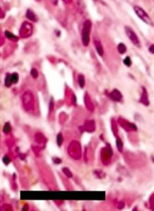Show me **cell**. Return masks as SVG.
Instances as JSON below:
<instances>
[{
  "instance_id": "cell-12",
  "label": "cell",
  "mask_w": 154,
  "mask_h": 211,
  "mask_svg": "<svg viewBox=\"0 0 154 211\" xmlns=\"http://www.w3.org/2000/svg\"><path fill=\"white\" fill-rule=\"evenodd\" d=\"M4 84H5V86L7 87H11V85L12 84V80H11V75H7L5 77V80H4Z\"/></svg>"
},
{
  "instance_id": "cell-3",
  "label": "cell",
  "mask_w": 154,
  "mask_h": 211,
  "mask_svg": "<svg viewBox=\"0 0 154 211\" xmlns=\"http://www.w3.org/2000/svg\"><path fill=\"white\" fill-rule=\"evenodd\" d=\"M125 33L130 41L134 44L135 46L139 47L140 46V41L139 37L135 33L134 30L129 26H125Z\"/></svg>"
},
{
  "instance_id": "cell-19",
  "label": "cell",
  "mask_w": 154,
  "mask_h": 211,
  "mask_svg": "<svg viewBox=\"0 0 154 211\" xmlns=\"http://www.w3.org/2000/svg\"><path fill=\"white\" fill-rule=\"evenodd\" d=\"M63 172H64V174H65V175L67 176V177H71L72 176V174L69 171V170H68L67 168H64Z\"/></svg>"
},
{
  "instance_id": "cell-21",
  "label": "cell",
  "mask_w": 154,
  "mask_h": 211,
  "mask_svg": "<svg viewBox=\"0 0 154 211\" xmlns=\"http://www.w3.org/2000/svg\"><path fill=\"white\" fill-rule=\"evenodd\" d=\"M149 50L150 53H152V54H154V45H151V46L149 47Z\"/></svg>"
},
{
  "instance_id": "cell-9",
  "label": "cell",
  "mask_w": 154,
  "mask_h": 211,
  "mask_svg": "<svg viewBox=\"0 0 154 211\" xmlns=\"http://www.w3.org/2000/svg\"><path fill=\"white\" fill-rule=\"evenodd\" d=\"M5 36L7 38L11 40V41H18V37L14 35L12 33H11L10 31H5Z\"/></svg>"
},
{
  "instance_id": "cell-14",
  "label": "cell",
  "mask_w": 154,
  "mask_h": 211,
  "mask_svg": "<svg viewBox=\"0 0 154 211\" xmlns=\"http://www.w3.org/2000/svg\"><path fill=\"white\" fill-rule=\"evenodd\" d=\"M57 142L60 147L62 145V142H63V137H62V133H59L57 136Z\"/></svg>"
},
{
  "instance_id": "cell-13",
  "label": "cell",
  "mask_w": 154,
  "mask_h": 211,
  "mask_svg": "<svg viewBox=\"0 0 154 211\" xmlns=\"http://www.w3.org/2000/svg\"><path fill=\"white\" fill-rule=\"evenodd\" d=\"M11 80H12L13 84H16L18 81V75L17 73H13L11 74Z\"/></svg>"
},
{
  "instance_id": "cell-7",
  "label": "cell",
  "mask_w": 154,
  "mask_h": 211,
  "mask_svg": "<svg viewBox=\"0 0 154 211\" xmlns=\"http://www.w3.org/2000/svg\"><path fill=\"white\" fill-rule=\"evenodd\" d=\"M141 103H142L144 104L145 106H149V96H148V93L147 91L146 90V89L144 87H142V94L141 96V99H140Z\"/></svg>"
},
{
  "instance_id": "cell-18",
  "label": "cell",
  "mask_w": 154,
  "mask_h": 211,
  "mask_svg": "<svg viewBox=\"0 0 154 211\" xmlns=\"http://www.w3.org/2000/svg\"><path fill=\"white\" fill-rule=\"evenodd\" d=\"M3 130H4V133H8L9 131L11 130V127H10V125H9V123H6L4 127Z\"/></svg>"
},
{
  "instance_id": "cell-20",
  "label": "cell",
  "mask_w": 154,
  "mask_h": 211,
  "mask_svg": "<svg viewBox=\"0 0 154 211\" xmlns=\"http://www.w3.org/2000/svg\"><path fill=\"white\" fill-rule=\"evenodd\" d=\"M3 161L4 163L5 164H9V163H10V159H9V157H7V156H5V157H3Z\"/></svg>"
},
{
  "instance_id": "cell-10",
  "label": "cell",
  "mask_w": 154,
  "mask_h": 211,
  "mask_svg": "<svg viewBox=\"0 0 154 211\" xmlns=\"http://www.w3.org/2000/svg\"><path fill=\"white\" fill-rule=\"evenodd\" d=\"M117 50L120 54H124L127 52V47L124 43H120L117 45Z\"/></svg>"
},
{
  "instance_id": "cell-15",
  "label": "cell",
  "mask_w": 154,
  "mask_h": 211,
  "mask_svg": "<svg viewBox=\"0 0 154 211\" xmlns=\"http://www.w3.org/2000/svg\"><path fill=\"white\" fill-rule=\"evenodd\" d=\"M30 75H31L34 79H37L38 77V70L35 68H33V69L30 70Z\"/></svg>"
},
{
  "instance_id": "cell-1",
  "label": "cell",
  "mask_w": 154,
  "mask_h": 211,
  "mask_svg": "<svg viewBox=\"0 0 154 211\" xmlns=\"http://www.w3.org/2000/svg\"><path fill=\"white\" fill-rule=\"evenodd\" d=\"M92 28V23L90 20L85 21L83 23L82 31H81V41L85 47L88 46L90 42V34Z\"/></svg>"
},
{
  "instance_id": "cell-8",
  "label": "cell",
  "mask_w": 154,
  "mask_h": 211,
  "mask_svg": "<svg viewBox=\"0 0 154 211\" xmlns=\"http://www.w3.org/2000/svg\"><path fill=\"white\" fill-rule=\"evenodd\" d=\"M26 16L28 20L30 21L37 22L38 20V18L37 15H36L35 13L33 12V11L31 10V9H28L27 11H26Z\"/></svg>"
},
{
  "instance_id": "cell-22",
  "label": "cell",
  "mask_w": 154,
  "mask_h": 211,
  "mask_svg": "<svg viewBox=\"0 0 154 211\" xmlns=\"http://www.w3.org/2000/svg\"><path fill=\"white\" fill-rule=\"evenodd\" d=\"M52 2L53 4H55V5H57V2H58V0H52Z\"/></svg>"
},
{
  "instance_id": "cell-11",
  "label": "cell",
  "mask_w": 154,
  "mask_h": 211,
  "mask_svg": "<svg viewBox=\"0 0 154 211\" xmlns=\"http://www.w3.org/2000/svg\"><path fill=\"white\" fill-rule=\"evenodd\" d=\"M78 81H79V87H81V89H83L85 86V77L83 75H79V77H78Z\"/></svg>"
},
{
  "instance_id": "cell-2",
  "label": "cell",
  "mask_w": 154,
  "mask_h": 211,
  "mask_svg": "<svg viewBox=\"0 0 154 211\" xmlns=\"http://www.w3.org/2000/svg\"><path fill=\"white\" fill-rule=\"evenodd\" d=\"M134 11L137 16H139V18L141 20H142L144 23H146V24H149V25H153V21H152L151 17L149 16V15L146 13V11L140 7L139 6H134Z\"/></svg>"
},
{
  "instance_id": "cell-17",
  "label": "cell",
  "mask_w": 154,
  "mask_h": 211,
  "mask_svg": "<svg viewBox=\"0 0 154 211\" xmlns=\"http://www.w3.org/2000/svg\"><path fill=\"white\" fill-rule=\"evenodd\" d=\"M116 144H117V149L119 152L122 151V148H123V144L122 142V140L120 139H117V142H116Z\"/></svg>"
},
{
  "instance_id": "cell-23",
  "label": "cell",
  "mask_w": 154,
  "mask_h": 211,
  "mask_svg": "<svg viewBox=\"0 0 154 211\" xmlns=\"http://www.w3.org/2000/svg\"><path fill=\"white\" fill-rule=\"evenodd\" d=\"M71 1H72V0H63V1H64V2L66 3V4L71 3Z\"/></svg>"
},
{
  "instance_id": "cell-4",
  "label": "cell",
  "mask_w": 154,
  "mask_h": 211,
  "mask_svg": "<svg viewBox=\"0 0 154 211\" xmlns=\"http://www.w3.org/2000/svg\"><path fill=\"white\" fill-rule=\"evenodd\" d=\"M33 33V26L28 22H24L21 26L19 34L20 36L23 38H26L31 36Z\"/></svg>"
},
{
  "instance_id": "cell-6",
  "label": "cell",
  "mask_w": 154,
  "mask_h": 211,
  "mask_svg": "<svg viewBox=\"0 0 154 211\" xmlns=\"http://www.w3.org/2000/svg\"><path fill=\"white\" fill-rule=\"evenodd\" d=\"M110 96L115 101H120L122 98V94L117 89H114L113 92L110 93Z\"/></svg>"
},
{
  "instance_id": "cell-5",
  "label": "cell",
  "mask_w": 154,
  "mask_h": 211,
  "mask_svg": "<svg viewBox=\"0 0 154 211\" xmlns=\"http://www.w3.org/2000/svg\"><path fill=\"white\" fill-rule=\"evenodd\" d=\"M94 46L96 47V52L100 56H102L104 54V50L103 47H102V45L100 43V41L98 39L95 38L94 40Z\"/></svg>"
},
{
  "instance_id": "cell-16",
  "label": "cell",
  "mask_w": 154,
  "mask_h": 211,
  "mask_svg": "<svg viewBox=\"0 0 154 211\" xmlns=\"http://www.w3.org/2000/svg\"><path fill=\"white\" fill-rule=\"evenodd\" d=\"M123 62H124V64L127 66V67H130V66L132 65V60H131V59L129 56L126 57V58L124 59V61H123Z\"/></svg>"
}]
</instances>
